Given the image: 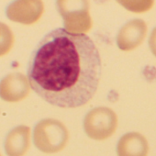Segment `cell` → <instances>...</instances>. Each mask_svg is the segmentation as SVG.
<instances>
[{
    "instance_id": "cell-4",
    "label": "cell",
    "mask_w": 156,
    "mask_h": 156,
    "mask_svg": "<svg viewBox=\"0 0 156 156\" xmlns=\"http://www.w3.org/2000/svg\"><path fill=\"white\" fill-rule=\"evenodd\" d=\"M117 128V114L107 107L91 109L84 119V129L87 135L96 140H104L111 137Z\"/></svg>"
},
{
    "instance_id": "cell-5",
    "label": "cell",
    "mask_w": 156,
    "mask_h": 156,
    "mask_svg": "<svg viewBox=\"0 0 156 156\" xmlns=\"http://www.w3.org/2000/svg\"><path fill=\"white\" fill-rule=\"evenodd\" d=\"M44 11L43 3L40 0L14 1L6 9L7 17L15 22L24 25L36 23Z\"/></svg>"
},
{
    "instance_id": "cell-6",
    "label": "cell",
    "mask_w": 156,
    "mask_h": 156,
    "mask_svg": "<svg viewBox=\"0 0 156 156\" xmlns=\"http://www.w3.org/2000/svg\"><path fill=\"white\" fill-rule=\"evenodd\" d=\"M30 85L28 77L21 73H12L0 81V98L7 102H19L26 98Z\"/></svg>"
},
{
    "instance_id": "cell-1",
    "label": "cell",
    "mask_w": 156,
    "mask_h": 156,
    "mask_svg": "<svg viewBox=\"0 0 156 156\" xmlns=\"http://www.w3.org/2000/svg\"><path fill=\"white\" fill-rule=\"evenodd\" d=\"M102 63L99 51L87 34L59 28L46 34L28 64L30 87L49 104L74 108L97 93Z\"/></svg>"
},
{
    "instance_id": "cell-8",
    "label": "cell",
    "mask_w": 156,
    "mask_h": 156,
    "mask_svg": "<svg viewBox=\"0 0 156 156\" xmlns=\"http://www.w3.org/2000/svg\"><path fill=\"white\" fill-rule=\"evenodd\" d=\"M30 129L18 126L9 132L5 140V151L8 156H23L30 148Z\"/></svg>"
},
{
    "instance_id": "cell-9",
    "label": "cell",
    "mask_w": 156,
    "mask_h": 156,
    "mask_svg": "<svg viewBox=\"0 0 156 156\" xmlns=\"http://www.w3.org/2000/svg\"><path fill=\"white\" fill-rule=\"evenodd\" d=\"M148 151V141L139 132H129L123 135L117 145L118 156H147Z\"/></svg>"
},
{
    "instance_id": "cell-7",
    "label": "cell",
    "mask_w": 156,
    "mask_h": 156,
    "mask_svg": "<svg viewBox=\"0 0 156 156\" xmlns=\"http://www.w3.org/2000/svg\"><path fill=\"white\" fill-rule=\"evenodd\" d=\"M147 34V25L144 20L135 19L128 21L117 35V46L123 51H129L140 46Z\"/></svg>"
},
{
    "instance_id": "cell-2",
    "label": "cell",
    "mask_w": 156,
    "mask_h": 156,
    "mask_svg": "<svg viewBox=\"0 0 156 156\" xmlns=\"http://www.w3.org/2000/svg\"><path fill=\"white\" fill-rule=\"evenodd\" d=\"M69 133L60 120L45 119L38 122L33 130L35 146L42 152L55 153L61 151L67 144Z\"/></svg>"
},
{
    "instance_id": "cell-3",
    "label": "cell",
    "mask_w": 156,
    "mask_h": 156,
    "mask_svg": "<svg viewBox=\"0 0 156 156\" xmlns=\"http://www.w3.org/2000/svg\"><path fill=\"white\" fill-rule=\"evenodd\" d=\"M57 9L63 20L64 30L71 33L86 34L92 28L89 2L86 0H60Z\"/></svg>"
},
{
    "instance_id": "cell-10",
    "label": "cell",
    "mask_w": 156,
    "mask_h": 156,
    "mask_svg": "<svg viewBox=\"0 0 156 156\" xmlns=\"http://www.w3.org/2000/svg\"><path fill=\"white\" fill-rule=\"evenodd\" d=\"M14 44V34L10 28L0 22V57L8 54Z\"/></svg>"
},
{
    "instance_id": "cell-11",
    "label": "cell",
    "mask_w": 156,
    "mask_h": 156,
    "mask_svg": "<svg viewBox=\"0 0 156 156\" xmlns=\"http://www.w3.org/2000/svg\"><path fill=\"white\" fill-rule=\"evenodd\" d=\"M149 47L152 54L156 57V27L152 30L149 38Z\"/></svg>"
},
{
    "instance_id": "cell-12",
    "label": "cell",
    "mask_w": 156,
    "mask_h": 156,
    "mask_svg": "<svg viewBox=\"0 0 156 156\" xmlns=\"http://www.w3.org/2000/svg\"><path fill=\"white\" fill-rule=\"evenodd\" d=\"M0 156H1V154H0Z\"/></svg>"
}]
</instances>
